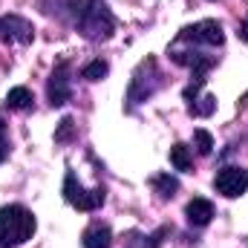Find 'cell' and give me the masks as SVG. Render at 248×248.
<instances>
[{
	"mask_svg": "<svg viewBox=\"0 0 248 248\" xmlns=\"http://www.w3.org/2000/svg\"><path fill=\"white\" fill-rule=\"evenodd\" d=\"M58 15L66 17L72 23V29L93 44L110 41L116 32V17L104 0H63Z\"/></svg>",
	"mask_w": 248,
	"mask_h": 248,
	"instance_id": "obj_1",
	"label": "cell"
},
{
	"mask_svg": "<svg viewBox=\"0 0 248 248\" xmlns=\"http://www.w3.org/2000/svg\"><path fill=\"white\" fill-rule=\"evenodd\" d=\"M35 234V214L23 205L0 208V248H17Z\"/></svg>",
	"mask_w": 248,
	"mask_h": 248,
	"instance_id": "obj_2",
	"label": "cell"
},
{
	"mask_svg": "<svg viewBox=\"0 0 248 248\" xmlns=\"http://www.w3.org/2000/svg\"><path fill=\"white\" fill-rule=\"evenodd\" d=\"M159 87H162V72H159V66H156V58H144V61L136 66V72H133V78H130V87H127V104H124V110L127 113H133L139 104H144V101H150L156 93H159Z\"/></svg>",
	"mask_w": 248,
	"mask_h": 248,
	"instance_id": "obj_3",
	"label": "cell"
},
{
	"mask_svg": "<svg viewBox=\"0 0 248 248\" xmlns=\"http://www.w3.org/2000/svg\"><path fill=\"white\" fill-rule=\"evenodd\" d=\"M63 199H66L75 211L90 214V211H98V208L104 205V199H107V187L98 185V187H93V190H87V187L81 185V179L75 176V170L69 168L66 176H63Z\"/></svg>",
	"mask_w": 248,
	"mask_h": 248,
	"instance_id": "obj_4",
	"label": "cell"
},
{
	"mask_svg": "<svg viewBox=\"0 0 248 248\" xmlns=\"http://www.w3.org/2000/svg\"><path fill=\"white\" fill-rule=\"evenodd\" d=\"M214 190L222 193L225 199H237L248 190V168L243 165H225L214 176Z\"/></svg>",
	"mask_w": 248,
	"mask_h": 248,
	"instance_id": "obj_5",
	"label": "cell"
},
{
	"mask_svg": "<svg viewBox=\"0 0 248 248\" xmlns=\"http://www.w3.org/2000/svg\"><path fill=\"white\" fill-rule=\"evenodd\" d=\"M179 38H185L196 46H205V49H219L225 44V32H222L219 20H199L193 26H185L179 32Z\"/></svg>",
	"mask_w": 248,
	"mask_h": 248,
	"instance_id": "obj_6",
	"label": "cell"
},
{
	"mask_svg": "<svg viewBox=\"0 0 248 248\" xmlns=\"http://www.w3.org/2000/svg\"><path fill=\"white\" fill-rule=\"evenodd\" d=\"M46 98L52 107H63L72 98V66H69V61H61L52 69V75L46 81Z\"/></svg>",
	"mask_w": 248,
	"mask_h": 248,
	"instance_id": "obj_7",
	"label": "cell"
},
{
	"mask_svg": "<svg viewBox=\"0 0 248 248\" xmlns=\"http://www.w3.org/2000/svg\"><path fill=\"white\" fill-rule=\"evenodd\" d=\"M0 41L3 44H32L35 41V26L20 17V15H3L0 17Z\"/></svg>",
	"mask_w": 248,
	"mask_h": 248,
	"instance_id": "obj_8",
	"label": "cell"
},
{
	"mask_svg": "<svg viewBox=\"0 0 248 248\" xmlns=\"http://www.w3.org/2000/svg\"><path fill=\"white\" fill-rule=\"evenodd\" d=\"M185 217L193 228H205V225L214 219V202L205 199V196H193L185 205Z\"/></svg>",
	"mask_w": 248,
	"mask_h": 248,
	"instance_id": "obj_9",
	"label": "cell"
},
{
	"mask_svg": "<svg viewBox=\"0 0 248 248\" xmlns=\"http://www.w3.org/2000/svg\"><path fill=\"white\" fill-rule=\"evenodd\" d=\"M81 248H113V231L107 222H93L81 234Z\"/></svg>",
	"mask_w": 248,
	"mask_h": 248,
	"instance_id": "obj_10",
	"label": "cell"
},
{
	"mask_svg": "<svg viewBox=\"0 0 248 248\" xmlns=\"http://www.w3.org/2000/svg\"><path fill=\"white\" fill-rule=\"evenodd\" d=\"M32 104H35V95H32L29 87H12V90L6 93V107H9V110L26 113V110H32Z\"/></svg>",
	"mask_w": 248,
	"mask_h": 248,
	"instance_id": "obj_11",
	"label": "cell"
},
{
	"mask_svg": "<svg viewBox=\"0 0 248 248\" xmlns=\"http://www.w3.org/2000/svg\"><path fill=\"white\" fill-rule=\"evenodd\" d=\"M150 185H153V190L159 193V199H173L176 190H179V179L170 176V173H156V176L150 179Z\"/></svg>",
	"mask_w": 248,
	"mask_h": 248,
	"instance_id": "obj_12",
	"label": "cell"
},
{
	"mask_svg": "<svg viewBox=\"0 0 248 248\" xmlns=\"http://www.w3.org/2000/svg\"><path fill=\"white\" fill-rule=\"evenodd\" d=\"M170 165L176 168V170H182V173H187L190 168H193V153H190V147L187 144H173L170 147Z\"/></svg>",
	"mask_w": 248,
	"mask_h": 248,
	"instance_id": "obj_13",
	"label": "cell"
},
{
	"mask_svg": "<svg viewBox=\"0 0 248 248\" xmlns=\"http://www.w3.org/2000/svg\"><path fill=\"white\" fill-rule=\"evenodd\" d=\"M214 110H217V98L214 95H199L196 101L187 104V113L196 116V119H208V116H214Z\"/></svg>",
	"mask_w": 248,
	"mask_h": 248,
	"instance_id": "obj_14",
	"label": "cell"
},
{
	"mask_svg": "<svg viewBox=\"0 0 248 248\" xmlns=\"http://www.w3.org/2000/svg\"><path fill=\"white\" fill-rule=\"evenodd\" d=\"M107 72H110V63L104 61V58H93V61L81 69V78H87V81H101V78H107Z\"/></svg>",
	"mask_w": 248,
	"mask_h": 248,
	"instance_id": "obj_15",
	"label": "cell"
},
{
	"mask_svg": "<svg viewBox=\"0 0 248 248\" xmlns=\"http://www.w3.org/2000/svg\"><path fill=\"white\" fill-rule=\"evenodd\" d=\"M193 147L199 156H211L214 153V136L208 130H193Z\"/></svg>",
	"mask_w": 248,
	"mask_h": 248,
	"instance_id": "obj_16",
	"label": "cell"
},
{
	"mask_svg": "<svg viewBox=\"0 0 248 248\" xmlns=\"http://www.w3.org/2000/svg\"><path fill=\"white\" fill-rule=\"evenodd\" d=\"M75 139V122L69 119V116H63L61 124H58V130H55V141L58 144H66V141H72Z\"/></svg>",
	"mask_w": 248,
	"mask_h": 248,
	"instance_id": "obj_17",
	"label": "cell"
},
{
	"mask_svg": "<svg viewBox=\"0 0 248 248\" xmlns=\"http://www.w3.org/2000/svg\"><path fill=\"white\" fill-rule=\"evenodd\" d=\"M9 153H12V144H9V133H6V124L0 122V165L9 159Z\"/></svg>",
	"mask_w": 248,
	"mask_h": 248,
	"instance_id": "obj_18",
	"label": "cell"
},
{
	"mask_svg": "<svg viewBox=\"0 0 248 248\" xmlns=\"http://www.w3.org/2000/svg\"><path fill=\"white\" fill-rule=\"evenodd\" d=\"M237 38H240L243 44H248V15H246V20L237 26Z\"/></svg>",
	"mask_w": 248,
	"mask_h": 248,
	"instance_id": "obj_19",
	"label": "cell"
},
{
	"mask_svg": "<svg viewBox=\"0 0 248 248\" xmlns=\"http://www.w3.org/2000/svg\"><path fill=\"white\" fill-rule=\"evenodd\" d=\"M240 107H246V110H248V93L243 95V101H240Z\"/></svg>",
	"mask_w": 248,
	"mask_h": 248,
	"instance_id": "obj_20",
	"label": "cell"
}]
</instances>
